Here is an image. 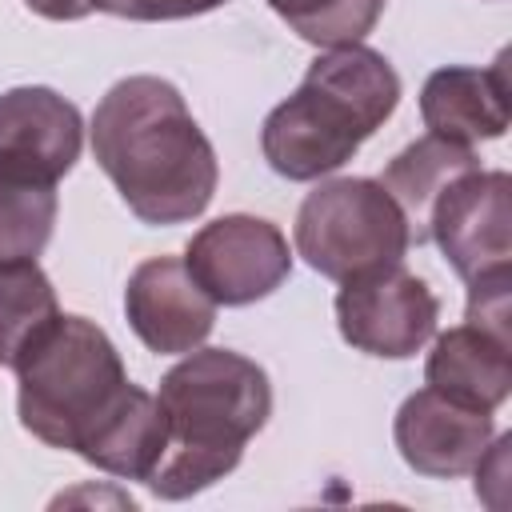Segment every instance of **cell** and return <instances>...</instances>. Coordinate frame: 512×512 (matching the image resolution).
<instances>
[{
    "label": "cell",
    "instance_id": "1",
    "mask_svg": "<svg viewBox=\"0 0 512 512\" xmlns=\"http://www.w3.org/2000/svg\"><path fill=\"white\" fill-rule=\"evenodd\" d=\"M92 156L140 224L196 220L216 192L220 164L176 84L160 76L116 80L92 112Z\"/></svg>",
    "mask_w": 512,
    "mask_h": 512
},
{
    "label": "cell",
    "instance_id": "2",
    "mask_svg": "<svg viewBox=\"0 0 512 512\" xmlns=\"http://www.w3.org/2000/svg\"><path fill=\"white\" fill-rule=\"evenodd\" d=\"M156 404L168 444L148 480L160 500H188L228 476L272 416L268 372L232 348H192L164 372Z\"/></svg>",
    "mask_w": 512,
    "mask_h": 512
},
{
    "label": "cell",
    "instance_id": "3",
    "mask_svg": "<svg viewBox=\"0 0 512 512\" xmlns=\"http://www.w3.org/2000/svg\"><path fill=\"white\" fill-rule=\"evenodd\" d=\"M396 104L400 76L384 52L364 44L324 48L300 88L264 116L260 152L284 180H320L344 168Z\"/></svg>",
    "mask_w": 512,
    "mask_h": 512
},
{
    "label": "cell",
    "instance_id": "4",
    "mask_svg": "<svg viewBox=\"0 0 512 512\" xmlns=\"http://www.w3.org/2000/svg\"><path fill=\"white\" fill-rule=\"evenodd\" d=\"M20 424L48 448L84 456L132 396L108 332L88 316H56L12 364Z\"/></svg>",
    "mask_w": 512,
    "mask_h": 512
},
{
    "label": "cell",
    "instance_id": "5",
    "mask_svg": "<svg viewBox=\"0 0 512 512\" xmlns=\"http://www.w3.org/2000/svg\"><path fill=\"white\" fill-rule=\"evenodd\" d=\"M412 232L396 200L380 180L336 176L316 184L296 212V252L328 280H352L360 272L404 260Z\"/></svg>",
    "mask_w": 512,
    "mask_h": 512
},
{
    "label": "cell",
    "instance_id": "6",
    "mask_svg": "<svg viewBox=\"0 0 512 512\" xmlns=\"http://www.w3.org/2000/svg\"><path fill=\"white\" fill-rule=\"evenodd\" d=\"M440 320L436 292L404 268V260L360 272L336 292V324L340 336L368 356L408 360L432 336Z\"/></svg>",
    "mask_w": 512,
    "mask_h": 512
},
{
    "label": "cell",
    "instance_id": "7",
    "mask_svg": "<svg viewBox=\"0 0 512 512\" xmlns=\"http://www.w3.org/2000/svg\"><path fill=\"white\" fill-rule=\"evenodd\" d=\"M184 268L192 280L208 292V300L220 308H244L264 296H272L288 272H292V252L284 232L248 212L220 216L204 224L188 248H184Z\"/></svg>",
    "mask_w": 512,
    "mask_h": 512
},
{
    "label": "cell",
    "instance_id": "8",
    "mask_svg": "<svg viewBox=\"0 0 512 512\" xmlns=\"http://www.w3.org/2000/svg\"><path fill=\"white\" fill-rule=\"evenodd\" d=\"M428 240L444 252L456 276L512 272V180L508 172L472 168L456 176L428 212Z\"/></svg>",
    "mask_w": 512,
    "mask_h": 512
},
{
    "label": "cell",
    "instance_id": "9",
    "mask_svg": "<svg viewBox=\"0 0 512 512\" xmlns=\"http://www.w3.org/2000/svg\"><path fill=\"white\" fill-rule=\"evenodd\" d=\"M84 148V120L56 88L24 84L0 96V176L60 184Z\"/></svg>",
    "mask_w": 512,
    "mask_h": 512
},
{
    "label": "cell",
    "instance_id": "10",
    "mask_svg": "<svg viewBox=\"0 0 512 512\" xmlns=\"http://www.w3.org/2000/svg\"><path fill=\"white\" fill-rule=\"evenodd\" d=\"M392 436L412 472L432 480H456L488 456L496 424L492 412L468 408L436 388H420L400 404Z\"/></svg>",
    "mask_w": 512,
    "mask_h": 512
},
{
    "label": "cell",
    "instance_id": "11",
    "mask_svg": "<svg viewBox=\"0 0 512 512\" xmlns=\"http://www.w3.org/2000/svg\"><path fill=\"white\" fill-rule=\"evenodd\" d=\"M124 316L144 348L160 356H184L208 340L216 304L192 280L180 256H152L128 276Z\"/></svg>",
    "mask_w": 512,
    "mask_h": 512
},
{
    "label": "cell",
    "instance_id": "12",
    "mask_svg": "<svg viewBox=\"0 0 512 512\" xmlns=\"http://www.w3.org/2000/svg\"><path fill=\"white\" fill-rule=\"evenodd\" d=\"M420 120L432 136L452 144H480L508 132V72L504 56L488 68L448 64L436 68L420 88Z\"/></svg>",
    "mask_w": 512,
    "mask_h": 512
},
{
    "label": "cell",
    "instance_id": "13",
    "mask_svg": "<svg viewBox=\"0 0 512 512\" xmlns=\"http://www.w3.org/2000/svg\"><path fill=\"white\" fill-rule=\"evenodd\" d=\"M424 380L468 408L496 412L512 392V336L488 332L480 324H456L436 336Z\"/></svg>",
    "mask_w": 512,
    "mask_h": 512
},
{
    "label": "cell",
    "instance_id": "14",
    "mask_svg": "<svg viewBox=\"0 0 512 512\" xmlns=\"http://www.w3.org/2000/svg\"><path fill=\"white\" fill-rule=\"evenodd\" d=\"M480 168L476 152L468 144H452L444 136H420L412 140L404 152H396L380 176L384 192L396 200V208L408 220V232L416 244L428 240V212L436 204V196L464 172Z\"/></svg>",
    "mask_w": 512,
    "mask_h": 512
},
{
    "label": "cell",
    "instance_id": "15",
    "mask_svg": "<svg viewBox=\"0 0 512 512\" xmlns=\"http://www.w3.org/2000/svg\"><path fill=\"white\" fill-rule=\"evenodd\" d=\"M60 316L56 288L36 260L0 264V368H12L24 348Z\"/></svg>",
    "mask_w": 512,
    "mask_h": 512
},
{
    "label": "cell",
    "instance_id": "16",
    "mask_svg": "<svg viewBox=\"0 0 512 512\" xmlns=\"http://www.w3.org/2000/svg\"><path fill=\"white\" fill-rule=\"evenodd\" d=\"M56 184H28L0 176V264L36 260L56 228Z\"/></svg>",
    "mask_w": 512,
    "mask_h": 512
},
{
    "label": "cell",
    "instance_id": "17",
    "mask_svg": "<svg viewBox=\"0 0 512 512\" xmlns=\"http://www.w3.org/2000/svg\"><path fill=\"white\" fill-rule=\"evenodd\" d=\"M268 8L300 40L316 48H340L360 44L376 28L384 0H268Z\"/></svg>",
    "mask_w": 512,
    "mask_h": 512
},
{
    "label": "cell",
    "instance_id": "18",
    "mask_svg": "<svg viewBox=\"0 0 512 512\" xmlns=\"http://www.w3.org/2000/svg\"><path fill=\"white\" fill-rule=\"evenodd\" d=\"M512 272H492L468 280V324L512 336Z\"/></svg>",
    "mask_w": 512,
    "mask_h": 512
},
{
    "label": "cell",
    "instance_id": "19",
    "mask_svg": "<svg viewBox=\"0 0 512 512\" xmlns=\"http://www.w3.org/2000/svg\"><path fill=\"white\" fill-rule=\"evenodd\" d=\"M228 0H92L96 12L120 16V20H188L220 8Z\"/></svg>",
    "mask_w": 512,
    "mask_h": 512
},
{
    "label": "cell",
    "instance_id": "20",
    "mask_svg": "<svg viewBox=\"0 0 512 512\" xmlns=\"http://www.w3.org/2000/svg\"><path fill=\"white\" fill-rule=\"evenodd\" d=\"M24 4L44 20H84L88 12H96L92 0H24Z\"/></svg>",
    "mask_w": 512,
    "mask_h": 512
}]
</instances>
